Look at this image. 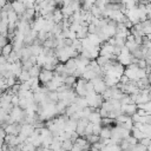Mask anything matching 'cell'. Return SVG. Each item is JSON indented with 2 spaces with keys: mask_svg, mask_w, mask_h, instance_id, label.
Here are the masks:
<instances>
[{
  "mask_svg": "<svg viewBox=\"0 0 151 151\" xmlns=\"http://www.w3.org/2000/svg\"><path fill=\"white\" fill-rule=\"evenodd\" d=\"M53 77H54V72H53V71H48V70H44V68H41L40 74H39L38 78H39V80H40L41 84H46L47 81L52 80Z\"/></svg>",
  "mask_w": 151,
  "mask_h": 151,
  "instance_id": "7a4b0ae2",
  "label": "cell"
},
{
  "mask_svg": "<svg viewBox=\"0 0 151 151\" xmlns=\"http://www.w3.org/2000/svg\"><path fill=\"white\" fill-rule=\"evenodd\" d=\"M41 68H42V67H41L40 65L34 64V65L28 70V73H29V76H31V78H38V77H39V74H40Z\"/></svg>",
  "mask_w": 151,
  "mask_h": 151,
  "instance_id": "5b68a950",
  "label": "cell"
},
{
  "mask_svg": "<svg viewBox=\"0 0 151 151\" xmlns=\"http://www.w3.org/2000/svg\"><path fill=\"white\" fill-rule=\"evenodd\" d=\"M63 19H64V15H63L60 8L55 7V9L53 11V18H52V21H53L54 24H58V22H61Z\"/></svg>",
  "mask_w": 151,
  "mask_h": 151,
  "instance_id": "8992f818",
  "label": "cell"
},
{
  "mask_svg": "<svg viewBox=\"0 0 151 151\" xmlns=\"http://www.w3.org/2000/svg\"><path fill=\"white\" fill-rule=\"evenodd\" d=\"M131 136H133L137 140H140L142 138H144L145 137V134H144V132L143 131H140L139 129H137V127H132V130H131Z\"/></svg>",
  "mask_w": 151,
  "mask_h": 151,
  "instance_id": "30bf717a",
  "label": "cell"
},
{
  "mask_svg": "<svg viewBox=\"0 0 151 151\" xmlns=\"http://www.w3.org/2000/svg\"><path fill=\"white\" fill-rule=\"evenodd\" d=\"M73 44V40L70 39V38H65L64 39V46H72Z\"/></svg>",
  "mask_w": 151,
  "mask_h": 151,
  "instance_id": "f1b7e54d",
  "label": "cell"
},
{
  "mask_svg": "<svg viewBox=\"0 0 151 151\" xmlns=\"http://www.w3.org/2000/svg\"><path fill=\"white\" fill-rule=\"evenodd\" d=\"M6 63H7V58L1 54V55H0V65H4V64H6Z\"/></svg>",
  "mask_w": 151,
  "mask_h": 151,
  "instance_id": "4dcf8cb0",
  "label": "cell"
},
{
  "mask_svg": "<svg viewBox=\"0 0 151 151\" xmlns=\"http://www.w3.org/2000/svg\"><path fill=\"white\" fill-rule=\"evenodd\" d=\"M29 78H31V76H29L28 71L22 70L21 73L19 74V77H18V80H19L20 83H22V81H27V80H29Z\"/></svg>",
  "mask_w": 151,
  "mask_h": 151,
  "instance_id": "5bb4252c",
  "label": "cell"
},
{
  "mask_svg": "<svg viewBox=\"0 0 151 151\" xmlns=\"http://www.w3.org/2000/svg\"><path fill=\"white\" fill-rule=\"evenodd\" d=\"M7 19H8V22H17L19 20V17L14 11H11L7 14Z\"/></svg>",
  "mask_w": 151,
  "mask_h": 151,
  "instance_id": "9a60e30c",
  "label": "cell"
},
{
  "mask_svg": "<svg viewBox=\"0 0 151 151\" xmlns=\"http://www.w3.org/2000/svg\"><path fill=\"white\" fill-rule=\"evenodd\" d=\"M138 110L137 104L136 103H130V104H122L120 106V111L127 116H132L133 113H136Z\"/></svg>",
  "mask_w": 151,
  "mask_h": 151,
  "instance_id": "6da1fadb",
  "label": "cell"
},
{
  "mask_svg": "<svg viewBox=\"0 0 151 151\" xmlns=\"http://www.w3.org/2000/svg\"><path fill=\"white\" fill-rule=\"evenodd\" d=\"M47 33H48V32H45V31H42V29H41V31H39V32H38L37 38H38V39H40V40L44 42V41L47 39Z\"/></svg>",
  "mask_w": 151,
  "mask_h": 151,
  "instance_id": "ffe728a7",
  "label": "cell"
},
{
  "mask_svg": "<svg viewBox=\"0 0 151 151\" xmlns=\"http://www.w3.org/2000/svg\"><path fill=\"white\" fill-rule=\"evenodd\" d=\"M7 12H5V11H1L0 12V19H7Z\"/></svg>",
  "mask_w": 151,
  "mask_h": 151,
  "instance_id": "1f68e13d",
  "label": "cell"
},
{
  "mask_svg": "<svg viewBox=\"0 0 151 151\" xmlns=\"http://www.w3.org/2000/svg\"><path fill=\"white\" fill-rule=\"evenodd\" d=\"M109 60H110V59H107V57H105V55H98V57L96 58V61H97V64H98L100 67H103Z\"/></svg>",
  "mask_w": 151,
  "mask_h": 151,
  "instance_id": "e0dca14e",
  "label": "cell"
},
{
  "mask_svg": "<svg viewBox=\"0 0 151 151\" xmlns=\"http://www.w3.org/2000/svg\"><path fill=\"white\" fill-rule=\"evenodd\" d=\"M93 124V123H92ZM101 124H93V134H99L101 130Z\"/></svg>",
  "mask_w": 151,
  "mask_h": 151,
  "instance_id": "603a6c76",
  "label": "cell"
},
{
  "mask_svg": "<svg viewBox=\"0 0 151 151\" xmlns=\"http://www.w3.org/2000/svg\"><path fill=\"white\" fill-rule=\"evenodd\" d=\"M4 143H5V140H4V138H0V149L2 147V145H4Z\"/></svg>",
  "mask_w": 151,
  "mask_h": 151,
  "instance_id": "e575fe53",
  "label": "cell"
},
{
  "mask_svg": "<svg viewBox=\"0 0 151 151\" xmlns=\"http://www.w3.org/2000/svg\"><path fill=\"white\" fill-rule=\"evenodd\" d=\"M87 119H88V122H90V123H93V124H100L101 117H100L99 112H97V111H96V112H91V113L88 114Z\"/></svg>",
  "mask_w": 151,
  "mask_h": 151,
  "instance_id": "52a82bcc",
  "label": "cell"
},
{
  "mask_svg": "<svg viewBox=\"0 0 151 151\" xmlns=\"http://www.w3.org/2000/svg\"><path fill=\"white\" fill-rule=\"evenodd\" d=\"M129 80H130V79H129V78H127V77H126L125 74H123V76H120V78H119V81H120L122 84H126V83H127Z\"/></svg>",
  "mask_w": 151,
  "mask_h": 151,
  "instance_id": "f546056e",
  "label": "cell"
},
{
  "mask_svg": "<svg viewBox=\"0 0 151 151\" xmlns=\"http://www.w3.org/2000/svg\"><path fill=\"white\" fill-rule=\"evenodd\" d=\"M21 64H22V70H25V71H28L33 65H34V63H32L29 59H27V60H25V61H21Z\"/></svg>",
  "mask_w": 151,
  "mask_h": 151,
  "instance_id": "ac0fdd59",
  "label": "cell"
},
{
  "mask_svg": "<svg viewBox=\"0 0 151 151\" xmlns=\"http://www.w3.org/2000/svg\"><path fill=\"white\" fill-rule=\"evenodd\" d=\"M125 139H126V140L129 142V144H130V145H132V146H133V145H136V144L138 143V140H137L133 136H131V134H130L127 138H125Z\"/></svg>",
  "mask_w": 151,
  "mask_h": 151,
  "instance_id": "d4e9b609",
  "label": "cell"
},
{
  "mask_svg": "<svg viewBox=\"0 0 151 151\" xmlns=\"http://www.w3.org/2000/svg\"><path fill=\"white\" fill-rule=\"evenodd\" d=\"M7 2H8V0H0V6H1V7H4Z\"/></svg>",
  "mask_w": 151,
  "mask_h": 151,
  "instance_id": "d6a6232c",
  "label": "cell"
},
{
  "mask_svg": "<svg viewBox=\"0 0 151 151\" xmlns=\"http://www.w3.org/2000/svg\"><path fill=\"white\" fill-rule=\"evenodd\" d=\"M146 77V72H145V68H138L137 70V79H142V78H145ZM136 79V80H137Z\"/></svg>",
  "mask_w": 151,
  "mask_h": 151,
  "instance_id": "44dd1931",
  "label": "cell"
},
{
  "mask_svg": "<svg viewBox=\"0 0 151 151\" xmlns=\"http://www.w3.org/2000/svg\"><path fill=\"white\" fill-rule=\"evenodd\" d=\"M8 1H11V2H12V1H14V0H8Z\"/></svg>",
  "mask_w": 151,
  "mask_h": 151,
  "instance_id": "74e56055",
  "label": "cell"
},
{
  "mask_svg": "<svg viewBox=\"0 0 151 151\" xmlns=\"http://www.w3.org/2000/svg\"><path fill=\"white\" fill-rule=\"evenodd\" d=\"M85 138H86V140H87L90 144H93V143L100 140L99 134H93V133H92V134H88V136H85Z\"/></svg>",
  "mask_w": 151,
  "mask_h": 151,
  "instance_id": "2e32d148",
  "label": "cell"
},
{
  "mask_svg": "<svg viewBox=\"0 0 151 151\" xmlns=\"http://www.w3.org/2000/svg\"><path fill=\"white\" fill-rule=\"evenodd\" d=\"M60 11H61V13H63V15H64V18H68V17H71L74 12H73V9L70 7V6H63L61 8H60Z\"/></svg>",
  "mask_w": 151,
  "mask_h": 151,
  "instance_id": "4fadbf2b",
  "label": "cell"
},
{
  "mask_svg": "<svg viewBox=\"0 0 151 151\" xmlns=\"http://www.w3.org/2000/svg\"><path fill=\"white\" fill-rule=\"evenodd\" d=\"M2 11H5V12H11V11H13V7H12V2L11 1H8L4 7H2Z\"/></svg>",
  "mask_w": 151,
  "mask_h": 151,
  "instance_id": "484cf974",
  "label": "cell"
},
{
  "mask_svg": "<svg viewBox=\"0 0 151 151\" xmlns=\"http://www.w3.org/2000/svg\"><path fill=\"white\" fill-rule=\"evenodd\" d=\"M13 51V45L11 44V42H8V44H6L2 48H1V54L4 55V57H6V58H8V55H9V53Z\"/></svg>",
  "mask_w": 151,
  "mask_h": 151,
  "instance_id": "8fae6325",
  "label": "cell"
},
{
  "mask_svg": "<svg viewBox=\"0 0 151 151\" xmlns=\"http://www.w3.org/2000/svg\"><path fill=\"white\" fill-rule=\"evenodd\" d=\"M137 65H138L139 68H145V67H146V61H145V59H144V58L139 59L138 63H137Z\"/></svg>",
  "mask_w": 151,
  "mask_h": 151,
  "instance_id": "4316f807",
  "label": "cell"
},
{
  "mask_svg": "<svg viewBox=\"0 0 151 151\" xmlns=\"http://www.w3.org/2000/svg\"><path fill=\"white\" fill-rule=\"evenodd\" d=\"M146 37H147V39L151 41V33H150V34H146Z\"/></svg>",
  "mask_w": 151,
  "mask_h": 151,
  "instance_id": "d590c367",
  "label": "cell"
},
{
  "mask_svg": "<svg viewBox=\"0 0 151 151\" xmlns=\"http://www.w3.org/2000/svg\"><path fill=\"white\" fill-rule=\"evenodd\" d=\"M55 151H64L63 149H58V150H55Z\"/></svg>",
  "mask_w": 151,
  "mask_h": 151,
  "instance_id": "8d00e7d4",
  "label": "cell"
},
{
  "mask_svg": "<svg viewBox=\"0 0 151 151\" xmlns=\"http://www.w3.org/2000/svg\"><path fill=\"white\" fill-rule=\"evenodd\" d=\"M73 145H74V143H73L71 139H66V140H63V142H61V149H63L64 151H70V150H72Z\"/></svg>",
  "mask_w": 151,
  "mask_h": 151,
  "instance_id": "7c38bea8",
  "label": "cell"
},
{
  "mask_svg": "<svg viewBox=\"0 0 151 151\" xmlns=\"http://www.w3.org/2000/svg\"><path fill=\"white\" fill-rule=\"evenodd\" d=\"M99 137L101 139H106V138H111V127L107 126H103L99 133Z\"/></svg>",
  "mask_w": 151,
  "mask_h": 151,
  "instance_id": "9c48e42d",
  "label": "cell"
},
{
  "mask_svg": "<svg viewBox=\"0 0 151 151\" xmlns=\"http://www.w3.org/2000/svg\"><path fill=\"white\" fill-rule=\"evenodd\" d=\"M65 66H66V70H67V73L68 74H73V72L77 70V61L74 58H70L66 63H65Z\"/></svg>",
  "mask_w": 151,
  "mask_h": 151,
  "instance_id": "277c9868",
  "label": "cell"
},
{
  "mask_svg": "<svg viewBox=\"0 0 151 151\" xmlns=\"http://www.w3.org/2000/svg\"><path fill=\"white\" fill-rule=\"evenodd\" d=\"M12 7H13V11L18 14V15H21L25 11H26V8H25V5L22 4V2H20V1H18V0H14V1H12Z\"/></svg>",
  "mask_w": 151,
  "mask_h": 151,
  "instance_id": "3957f363",
  "label": "cell"
},
{
  "mask_svg": "<svg viewBox=\"0 0 151 151\" xmlns=\"http://www.w3.org/2000/svg\"><path fill=\"white\" fill-rule=\"evenodd\" d=\"M9 42V40H8V38L7 37H4V35H0V48H2L6 44H8Z\"/></svg>",
  "mask_w": 151,
  "mask_h": 151,
  "instance_id": "cb8c5ba5",
  "label": "cell"
},
{
  "mask_svg": "<svg viewBox=\"0 0 151 151\" xmlns=\"http://www.w3.org/2000/svg\"><path fill=\"white\" fill-rule=\"evenodd\" d=\"M146 78H147V80H149V84L151 85V73H147V74H146Z\"/></svg>",
  "mask_w": 151,
  "mask_h": 151,
  "instance_id": "836d02e7",
  "label": "cell"
},
{
  "mask_svg": "<svg viewBox=\"0 0 151 151\" xmlns=\"http://www.w3.org/2000/svg\"><path fill=\"white\" fill-rule=\"evenodd\" d=\"M19 99H20V98H19L17 94H14V96L12 97V100H11V103L13 104V106H18V105H19Z\"/></svg>",
  "mask_w": 151,
  "mask_h": 151,
  "instance_id": "83f0119b",
  "label": "cell"
},
{
  "mask_svg": "<svg viewBox=\"0 0 151 151\" xmlns=\"http://www.w3.org/2000/svg\"><path fill=\"white\" fill-rule=\"evenodd\" d=\"M93 133V124L92 123H88L85 127V132H84V137L85 136H88V134H92Z\"/></svg>",
  "mask_w": 151,
  "mask_h": 151,
  "instance_id": "d6986e66",
  "label": "cell"
},
{
  "mask_svg": "<svg viewBox=\"0 0 151 151\" xmlns=\"http://www.w3.org/2000/svg\"><path fill=\"white\" fill-rule=\"evenodd\" d=\"M138 143H140L142 145H144V146H149L150 144H151V138H149V137H144V138H142L140 140H138Z\"/></svg>",
  "mask_w": 151,
  "mask_h": 151,
  "instance_id": "7402d4cb",
  "label": "cell"
},
{
  "mask_svg": "<svg viewBox=\"0 0 151 151\" xmlns=\"http://www.w3.org/2000/svg\"><path fill=\"white\" fill-rule=\"evenodd\" d=\"M65 85H70V86H72L73 88L76 87V85H77V78L74 77V76H71V74H68V76H66L65 78H64V81H63Z\"/></svg>",
  "mask_w": 151,
  "mask_h": 151,
  "instance_id": "ba28073f",
  "label": "cell"
}]
</instances>
